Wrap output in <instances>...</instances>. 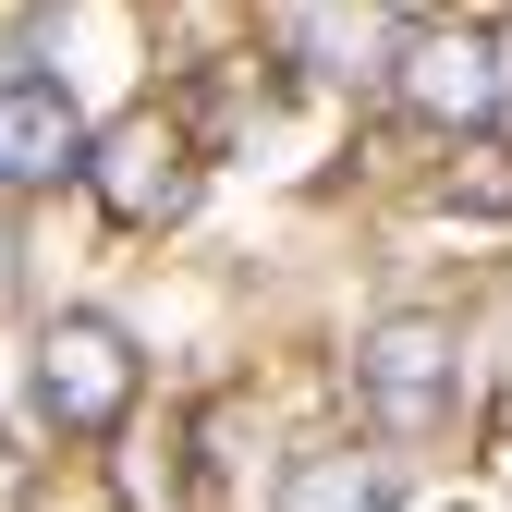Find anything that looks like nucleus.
I'll use <instances>...</instances> for the list:
<instances>
[{
	"instance_id": "f257e3e1",
	"label": "nucleus",
	"mask_w": 512,
	"mask_h": 512,
	"mask_svg": "<svg viewBox=\"0 0 512 512\" xmlns=\"http://www.w3.org/2000/svg\"><path fill=\"white\" fill-rule=\"evenodd\" d=\"M86 196H98L110 232H171L183 208L208 196V135H196L171 98H135L122 122L86 135Z\"/></svg>"
},
{
	"instance_id": "f03ea898",
	"label": "nucleus",
	"mask_w": 512,
	"mask_h": 512,
	"mask_svg": "<svg viewBox=\"0 0 512 512\" xmlns=\"http://www.w3.org/2000/svg\"><path fill=\"white\" fill-rule=\"evenodd\" d=\"M25 403H37V427H61V439H110L122 415L147 403V354L122 342V317H98V305H61V317H37Z\"/></svg>"
},
{
	"instance_id": "7ed1b4c3",
	"label": "nucleus",
	"mask_w": 512,
	"mask_h": 512,
	"mask_svg": "<svg viewBox=\"0 0 512 512\" xmlns=\"http://www.w3.org/2000/svg\"><path fill=\"white\" fill-rule=\"evenodd\" d=\"M354 403H366L378 439H439L464 415V342H452V317H427V305L366 317V330H354Z\"/></svg>"
},
{
	"instance_id": "20e7f679",
	"label": "nucleus",
	"mask_w": 512,
	"mask_h": 512,
	"mask_svg": "<svg viewBox=\"0 0 512 512\" xmlns=\"http://www.w3.org/2000/svg\"><path fill=\"white\" fill-rule=\"evenodd\" d=\"M391 98L427 122V135H488L500 122V37L488 25H403V49H391Z\"/></svg>"
},
{
	"instance_id": "39448f33",
	"label": "nucleus",
	"mask_w": 512,
	"mask_h": 512,
	"mask_svg": "<svg viewBox=\"0 0 512 512\" xmlns=\"http://www.w3.org/2000/svg\"><path fill=\"white\" fill-rule=\"evenodd\" d=\"M86 135H98V122L74 110V86H61V74L0 86V196H37V183L86 171Z\"/></svg>"
},
{
	"instance_id": "423d86ee",
	"label": "nucleus",
	"mask_w": 512,
	"mask_h": 512,
	"mask_svg": "<svg viewBox=\"0 0 512 512\" xmlns=\"http://www.w3.org/2000/svg\"><path fill=\"white\" fill-rule=\"evenodd\" d=\"M98 452H110V512H196V415H122Z\"/></svg>"
},
{
	"instance_id": "0eeeda50",
	"label": "nucleus",
	"mask_w": 512,
	"mask_h": 512,
	"mask_svg": "<svg viewBox=\"0 0 512 512\" xmlns=\"http://www.w3.org/2000/svg\"><path fill=\"white\" fill-rule=\"evenodd\" d=\"M269 512H403V464L378 439H305L269 488Z\"/></svg>"
},
{
	"instance_id": "6e6552de",
	"label": "nucleus",
	"mask_w": 512,
	"mask_h": 512,
	"mask_svg": "<svg viewBox=\"0 0 512 512\" xmlns=\"http://www.w3.org/2000/svg\"><path fill=\"white\" fill-rule=\"evenodd\" d=\"M439 208H452V220H512V135H500V122L439 147Z\"/></svg>"
},
{
	"instance_id": "1a4fd4ad",
	"label": "nucleus",
	"mask_w": 512,
	"mask_h": 512,
	"mask_svg": "<svg viewBox=\"0 0 512 512\" xmlns=\"http://www.w3.org/2000/svg\"><path fill=\"white\" fill-rule=\"evenodd\" d=\"M49 25H61V0H0V86H25L49 61Z\"/></svg>"
},
{
	"instance_id": "9d476101",
	"label": "nucleus",
	"mask_w": 512,
	"mask_h": 512,
	"mask_svg": "<svg viewBox=\"0 0 512 512\" xmlns=\"http://www.w3.org/2000/svg\"><path fill=\"white\" fill-rule=\"evenodd\" d=\"M0 512H37V452L0 427Z\"/></svg>"
},
{
	"instance_id": "9b49d317",
	"label": "nucleus",
	"mask_w": 512,
	"mask_h": 512,
	"mask_svg": "<svg viewBox=\"0 0 512 512\" xmlns=\"http://www.w3.org/2000/svg\"><path fill=\"white\" fill-rule=\"evenodd\" d=\"M13 305H25V244L0 232V330H13Z\"/></svg>"
},
{
	"instance_id": "f8f14e48",
	"label": "nucleus",
	"mask_w": 512,
	"mask_h": 512,
	"mask_svg": "<svg viewBox=\"0 0 512 512\" xmlns=\"http://www.w3.org/2000/svg\"><path fill=\"white\" fill-rule=\"evenodd\" d=\"M378 13H403V25H439V13H452V0H378Z\"/></svg>"
}]
</instances>
